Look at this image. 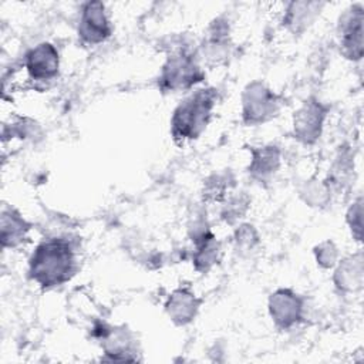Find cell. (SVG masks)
<instances>
[{"mask_svg": "<svg viewBox=\"0 0 364 364\" xmlns=\"http://www.w3.org/2000/svg\"><path fill=\"white\" fill-rule=\"evenodd\" d=\"M74 269L71 246L61 239L38 245L30 259V276L43 287H51L70 279Z\"/></svg>", "mask_w": 364, "mask_h": 364, "instance_id": "cell-1", "label": "cell"}, {"mask_svg": "<svg viewBox=\"0 0 364 364\" xmlns=\"http://www.w3.org/2000/svg\"><path fill=\"white\" fill-rule=\"evenodd\" d=\"M26 65L33 78L48 80L58 71V53L48 43L38 44L27 54Z\"/></svg>", "mask_w": 364, "mask_h": 364, "instance_id": "cell-5", "label": "cell"}, {"mask_svg": "<svg viewBox=\"0 0 364 364\" xmlns=\"http://www.w3.org/2000/svg\"><path fill=\"white\" fill-rule=\"evenodd\" d=\"M199 78L200 73L193 60L189 55L179 54L168 61L161 80L165 88L178 90L195 84Z\"/></svg>", "mask_w": 364, "mask_h": 364, "instance_id": "cell-4", "label": "cell"}, {"mask_svg": "<svg viewBox=\"0 0 364 364\" xmlns=\"http://www.w3.org/2000/svg\"><path fill=\"white\" fill-rule=\"evenodd\" d=\"M279 165V154L274 149V146H267V148H262L259 151H253V164L250 171L255 175L259 176H266L272 172H274V169Z\"/></svg>", "mask_w": 364, "mask_h": 364, "instance_id": "cell-11", "label": "cell"}, {"mask_svg": "<svg viewBox=\"0 0 364 364\" xmlns=\"http://www.w3.org/2000/svg\"><path fill=\"white\" fill-rule=\"evenodd\" d=\"M341 43L348 58H360L363 53V13L361 9H353L343 23Z\"/></svg>", "mask_w": 364, "mask_h": 364, "instance_id": "cell-9", "label": "cell"}, {"mask_svg": "<svg viewBox=\"0 0 364 364\" xmlns=\"http://www.w3.org/2000/svg\"><path fill=\"white\" fill-rule=\"evenodd\" d=\"M300 300L289 290H279L270 299L272 317L282 327H289L294 324L300 318Z\"/></svg>", "mask_w": 364, "mask_h": 364, "instance_id": "cell-8", "label": "cell"}, {"mask_svg": "<svg viewBox=\"0 0 364 364\" xmlns=\"http://www.w3.org/2000/svg\"><path fill=\"white\" fill-rule=\"evenodd\" d=\"M324 111L317 102H306L294 117V131L304 142H311L320 135Z\"/></svg>", "mask_w": 364, "mask_h": 364, "instance_id": "cell-7", "label": "cell"}, {"mask_svg": "<svg viewBox=\"0 0 364 364\" xmlns=\"http://www.w3.org/2000/svg\"><path fill=\"white\" fill-rule=\"evenodd\" d=\"M26 222L13 210H4L1 215V243L3 246L18 245L27 230Z\"/></svg>", "mask_w": 364, "mask_h": 364, "instance_id": "cell-10", "label": "cell"}, {"mask_svg": "<svg viewBox=\"0 0 364 364\" xmlns=\"http://www.w3.org/2000/svg\"><path fill=\"white\" fill-rule=\"evenodd\" d=\"M169 313L179 321H188L191 320L192 314H195V299L192 294L186 291H178L172 296L168 304Z\"/></svg>", "mask_w": 364, "mask_h": 364, "instance_id": "cell-12", "label": "cell"}, {"mask_svg": "<svg viewBox=\"0 0 364 364\" xmlns=\"http://www.w3.org/2000/svg\"><path fill=\"white\" fill-rule=\"evenodd\" d=\"M213 107L212 90H200L186 98L176 109L172 118V134L175 138H196L206 127Z\"/></svg>", "mask_w": 364, "mask_h": 364, "instance_id": "cell-2", "label": "cell"}, {"mask_svg": "<svg viewBox=\"0 0 364 364\" xmlns=\"http://www.w3.org/2000/svg\"><path fill=\"white\" fill-rule=\"evenodd\" d=\"M276 111L274 95L262 85H252L245 94V118L249 122L264 121Z\"/></svg>", "mask_w": 364, "mask_h": 364, "instance_id": "cell-6", "label": "cell"}, {"mask_svg": "<svg viewBox=\"0 0 364 364\" xmlns=\"http://www.w3.org/2000/svg\"><path fill=\"white\" fill-rule=\"evenodd\" d=\"M78 31L82 40L88 43H100L111 34V27L102 3L91 1L82 7Z\"/></svg>", "mask_w": 364, "mask_h": 364, "instance_id": "cell-3", "label": "cell"}]
</instances>
